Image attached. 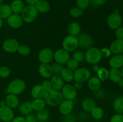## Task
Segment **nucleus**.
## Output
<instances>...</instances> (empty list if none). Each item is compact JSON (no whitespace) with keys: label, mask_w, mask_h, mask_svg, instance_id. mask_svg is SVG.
Wrapping results in <instances>:
<instances>
[{"label":"nucleus","mask_w":123,"mask_h":122,"mask_svg":"<svg viewBox=\"0 0 123 122\" xmlns=\"http://www.w3.org/2000/svg\"><path fill=\"white\" fill-rule=\"evenodd\" d=\"M43 98L46 102V105L50 106H59L61 102L64 100L61 91L52 88L45 92Z\"/></svg>","instance_id":"obj_1"},{"label":"nucleus","mask_w":123,"mask_h":122,"mask_svg":"<svg viewBox=\"0 0 123 122\" xmlns=\"http://www.w3.org/2000/svg\"><path fill=\"white\" fill-rule=\"evenodd\" d=\"M26 88V84L25 81L20 78H16L12 80L8 85V87L6 89V93H12V94L19 95L25 91Z\"/></svg>","instance_id":"obj_2"},{"label":"nucleus","mask_w":123,"mask_h":122,"mask_svg":"<svg viewBox=\"0 0 123 122\" xmlns=\"http://www.w3.org/2000/svg\"><path fill=\"white\" fill-rule=\"evenodd\" d=\"M102 58L100 50L96 47H92L87 49L85 53V60L92 65L100 63Z\"/></svg>","instance_id":"obj_3"},{"label":"nucleus","mask_w":123,"mask_h":122,"mask_svg":"<svg viewBox=\"0 0 123 122\" xmlns=\"http://www.w3.org/2000/svg\"><path fill=\"white\" fill-rule=\"evenodd\" d=\"M38 13L35 6L27 5L25 6L20 15L24 22L31 23L33 22L37 17Z\"/></svg>","instance_id":"obj_4"},{"label":"nucleus","mask_w":123,"mask_h":122,"mask_svg":"<svg viewBox=\"0 0 123 122\" xmlns=\"http://www.w3.org/2000/svg\"><path fill=\"white\" fill-rule=\"evenodd\" d=\"M62 49L69 53L73 52L79 47L78 37L68 35L63 39L62 42Z\"/></svg>","instance_id":"obj_5"},{"label":"nucleus","mask_w":123,"mask_h":122,"mask_svg":"<svg viewBox=\"0 0 123 122\" xmlns=\"http://www.w3.org/2000/svg\"><path fill=\"white\" fill-rule=\"evenodd\" d=\"M123 24V19L120 13L114 12L108 16L107 19V25L108 27L112 30L117 29L121 27Z\"/></svg>","instance_id":"obj_6"},{"label":"nucleus","mask_w":123,"mask_h":122,"mask_svg":"<svg viewBox=\"0 0 123 122\" xmlns=\"http://www.w3.org/2000/svg\"><path fill=\"white\" fill-rule=\"evenodd\" d=\"M91 77V71L90 69L84 67L78 68L74 71V81L83 83L87 81Z\"/></svg>","instance_id":"obj_7"},{"label":"nucleus","mask_w":123,"mask_h":122,"mask_svg":"<svg viewBox=\"0 0 123 122\" xmlns=\"http://www.w3.org/2000/svg\"><path fill=\"white\" fill-rule=\"evenodd\" d=\"M70 59L71 56L70 53L62 48L58 49L54 53V59L55 60V62L62 65H66Z\"/></svg>","instance_id":"obj_8"},{"label":"nucleus","mask_w":123,"mask_h":122,"mask_svg":"<svg viewBox=\"0 0 123 122\" xmlns=\"http://www.w3.org/2000/svg\"><path fill=\"white\" fill-rule=\"evenodd\" d=\"M54 51L50 48H43L38 52V61L41 63L49 64L54 60Z\"/></svg>","instance_id":"obj_9"},{"label":"nucleus","mask_w":123,"mask_h":122,"mask_svg":"<svg viewBox=\"0 0 123 122\" xmlns=\"http://www.w3.org/2000/svg\"><path fill=\"white\" fill-rule=\"evenodd\" d=\"M61 94L63 96L64 99L74 100L77 96V90L75 89L73 84L70 83L64 85L61 90Z\"/></svg>","instance_id":"obj_10"},{"label":"nucleus","mask_w":123,"mask_h":122,"mask_svg":"<svg viewBox=\"0 0 123 122\" xmlns=\"http://www.w3.org/2000/svg\"><path fill=\"white\" fill-rule=\"evenodd\" d=\"M79 46L84 49H90L93 47L94 40L92 37L90 35L86 33H80L78 37Z\"/></svg>","instance_id":"obj_11"},{"label":"nucleus","mask_w":123,"mask_h":122,"mask_svg":"<svg viewBox=\"0 0 123 122\" xmlns=\"http://www.w3.org/2000/svg\"><path fill=\"white\" fill-rule=\"evenodd\" d=\"M19 44L18 41L14 38H8L2 43V49L8 53L17 52Z\"/></svg>","instance_id":"obj_12"},{"label":"nucleus","mask_w":123,"mask_h":122,"mask_svg":"<svg viewBox=\"0 0 123 122\" xmlns=\"http://www.w3.org/2000/svg\"><path fill=\"white\" fill-rule=\"evenodd\" d=\"M15 117L13 109L6 105L0 106V120L3 122H11Z\"/></svg>","instance_id":"obj_13"},{"label":"nucleus","mask_w":123,"mask_h":122,"mask_svg":"<svg viewBox=\"0 0 123 122\" xmlns=\"http://www.w3.org/2000/svg\"><path fill=\"white\" fill-rule=\"evenodd\" d=\"M7 22L8 26L13 29L20 28L24 22L21 15L15 13H12L7 19Z\"/></svg>","instance_id":"obj_14"},{"label":"nucleus","mask_w":123,"mask_h":122,"mask_svg":"<svg viewBox=\"0 0 123 122\" xmlns=\"http://www.w3.org/2000/svg\"><path fill=\"white\" fill-rule=\"evenodd\" d=\"M58 106L60 113L63 116H66L72 113V111L74 109V103L73 100L64 99Z\"/></svg>","instance_id":"obj_15"},{"label":"nucleus","mask_w":123,"mask_h":122,"mask_svg":"<svg viewBox=\"0 0 123 122\" xmlns=\"http://www.w3.org/2000/svg\"><path fill=\"white\" fill-rule=\"evenodd\" d=\"M40 75L44 79H49L52 76L53 71L51 65L47 63H41L38 68Z\"/></svg>","instance_id":"obj_16"},{"label":"nucleus","mask_w":123,"mask_h":122,"mask_svg":"<svg viewBox=\"0 0 123 122\" xmlns=\"http://www.w3.org/2000/svg\"><path fill=\"white\" fill-rule=\"evenodd\" d=\"M5 100L6 102V105L12 109L17 108L20 104L19 98L18 95L8 93L6 95Z\"/></svg>","instance_id":"obj_17"},{"label":"nucleus","mask_w":123,"mask_h":122,"mask_svg":"<svg viewBox=\"0 0 123 122\" xmlns=\"http://www.w3.org/2000/svg\"><path fill=\"white\" fill-rule=\"evenodd\" d=\"M109 65L111 68L120 69L123 67V55H114L109 61Z\"/></svg>","instance_id":"obj_18"},{"label":"nucleus","mask_w":123,"mask_h":122,"mask_svg":"<svg viewBox=\"0 0 123 122\" xmlns=\"http://www.w3.org/2000/svg\"><path fill=\"white\" fill-rule=\"evenodd\" d=\"M111 51L114 55L123 53V39H116L112 42L109 47Z\"/></svg>","instance_id":"obj_19"},{"label":"nucleus","mask_w":123,"mask_h":122,"mask_svg":"<svg viewBox=\"0 0 123 122\" xmlns=\"http://www.w3.org/2000/svg\"><path fill=\"white\" fill-rule=\"evenodd\" d=\"M18 111L22 116H26L33 111L31 103L30 101H24L20 103L18 107Z\"/></svg>","instance_id":"obj_20"},{"label":"nucleus","mask_w":123,"mask_h":122,"mask_svg":"<svg viewBox=\"0 0 123 122\" xmlns=\"http://www.w3.org/2000/svg\"><path fill=\"white\" fill-rule=\"evenodd\" d=\"M102 81L97 77V76L91 77L87 81V86L89 89L91 91H97L101 88Z\"/></svg>","instance_id":"obj_21"},{"label":"nucleus","mask_w":123,"mask_h":122,"mask_svg":"<svg viewBox=\"0 0 123 122\" xmlns=\"http://www.w3.org/2000/svg\"><path fill=\"white\" fill-rule=\"evenodd\" d=\"M52 88L57 90H61L65 84V82L60 75H53L50 78Z\"/></svg>","instance_id":"obj_22"},{"label":"nucleus","mask_w":123,"mask_h":122,"mask_svg":"<svg viewBox=\"0 0 123 122\" xmlns=\"http://www.w3.org/2000/svg\"><path fill=\"white\" fill-rule=\"evenodd\" d=\"M44 93L45 90L40 84L35 85L31 90V96L33 99L43 98Z\"/></svg>","instance_id":"obj_23"},{"label":"nucleus","mask_w":123,"mask_h":122,"mask_svg":"<svg viewBox=\"0 0 123 122\" xmlns=\"http://www.w3.org/2000/svg\"><path fill=\"white\" fill-rule=\"evenodd\" d=\"M81 30L80 25L76 22H71L67 28V31L69 35L74 37H78L81 33Z\"/></svg>","instance_id":"obj_24"},{"label":"nucleus","mask_w":123,"mask_h":122,"mask_svg":"<svg viewBox=\"0 0 123 122\" xmlns=\"http://www.w3.org/2000/svg\"><path fill=\"white\" fill-rule=\"evenodd\" d=\"M60 76L65 83H70L74 80V71L70 70L67 67L64 68L60 73Z\"/></svg>","instance_id":"obj_25"},{"label":"nucleus","mask_w":123,"mask_h":122,"mask_svg":"<svg viewBox=\"0 0 123 122\" xmlns=\"http://www.w3.org/2000/svg\"><path fill=\"white\" fill-rule=\"evenodd\" d=\"M10 6L13 13L19 14H21L25 6L22 0H13Z\"/></svg>","instance_id":"obj_26"},{"label":"nucleus","mask_w":123,"mask_h":122,"mask_svg":"<svg viewBox=\"0 0 123 122\" xmlns=\"http://www.w3.org/2000/svg\"><path fill=\"white\" fill-rule=\"evenodd\" d=\"M38 13H46L49 11L50 8V5L46 0H39L35 5Z\"/></svg>","instance_id":"obj_27"},{"label":"nucleus","mask_w":123,"mask_h":122,"mask_svg":"<svg viewBox=\"0 0 123 122\" xmlns=\"http://www.w3.org/2000/svg\"><path fill=\"white\" fill-rule=\"evenodd\" d=\"M82 108L84 111L90 112L96 106V102L91 98H86L82 102Z\"/></svg>","instance_id":"obj_28"},{"label":"nucleus","mask_w":123,"mask_h":122,"mask_svg":"<svg viewBox=\"0 0 123 122\" xmlns=\"http://www.w3.org/2000/svg\"><path fill=\"white\" fill-rule=\"evenodd\" d=\"M12 13L13 12L10 5L7 4L0 5V18L1 19H7Z\"/></svg>","instance_id":"obj_29"},{"label":"nucleus","mask_w":123,"mask_h":122,"mask_svg":"<svg viewBox=\"0 0 123 122\" xmlns=\"http://www.w3.org/2000/svg\"><path fill=\"white\" fill-rule=\"evenodd\" d=\"M109 78L112 82L114 83H118L120 80L122 78L120 69L111 68L109 71Z\"/></svg>","instance_id":"obj_30"},{"label":"nucleus","mask_w":123,"mask_h":122,"mask_svg":"<svg viewBox=\"0 0 123 122\" xmlns=\"http://www.w3.org/2000/svg\"><path fill=\"white\" fill-rule=\"evenodd\" d=\"M31 103L33 111H36L37 112L44 109L46 106V102L44 101L43 98L34 99V100L31 102Z\"/></svg>","instance_id":"obj_31"},{"label":"nucleus","mask_w":123,"mask_h":122,"mask_svg":"<svg viewBox=\"0 0 123 122\" xmlns=\"http://www.w3.org/2000/svg\"><path fill=\"white\" fill-rule=\"evenodd\" d=\"M114 111L118 114H123V96H120L115 99L113 104Z\"/></svg>","instance_id":"obj_32"},{"label":"nucleus","mask_w":123,"mask_h":122,"mask_svg":"<svg viewBox=\"0 0 123 122\" xmlns=\"http://www.w3.org/2000/svg\"><path fill=\"white\" fill-rule=\"evenodd\" d=\"M91 113V116L96 120H100L102 118H103L104 116L105 112L103 109L99 106H97L94 108L93 110L90 112Z\"/></svg>","instance_id":"obj_33"},{"label":"nucleus","mask_w":123,"mask_h":122,"mask_svg":"<svg viewBox=\"0 0 123 122\" xmlns=\"http://www.w3.org/2000/svg\"><path fill=\"white\" fill-rule=\"evenodd\" d=\"M36 116L38 122H46V121L49 119V117H50V113L48 110L44 108L40 111H37Z\"/></svg>","instance_id":"obj_34"},{"label":"nucleus","mask_w":123,"mask_h":122,"mask_svg":"<svg viewBox=\"0 0 123 122\" xmlns=\"http://www.w3.org/2000/svg\"><path fill=\"white\" fill-rule=\"evenodd\" d=\"M97 76L101 81H106L109 79V70L107 68L102 67L100 68L98 71L97 72Z\"/></svg>","instance_id":"obj_35"},{"label":"nucleus","mask_w":123,"mask_h":122,"mask_svg":"<svg viewBox=\"0 0 123 122\" xmlns=\"http://www.w3.org/2000/svg\"><path fill=\"white\" fill-rule=\"evenodd\" d=\"M72 59L79 63H82L85 61V53L82 50H75L72 55Z\"/></svg>","instance_id":"obj_36"},{"label":"nucleus","mask_w":123,"mask_h":122,"mask_svg":"<svg viewBox=\"0 0 123 122\" xmlns=\"http://www.w3.org/2000/svg\"><path fill=\"white\" fill-rule=\"evenodd\" d=\"M17 52L21 56H26L30 55L31 52V49L28 45L21 44V45H19Z\"/></svg>","instance_id":"obj_37"},{"label":"nucleus","mask_w":123,"mask_h":122,"mask_svg":"<svg viewBox=\"0 0 123 122\" xmlns=\"http://www.w3.org/2000/svg\"><path fill=\"white\" fill-rule=\"evenodd\" d=\"M70 15L73 18H76V19H78V18L82 16L84 14V11L80 9L79 8H78V7H72L70 10Z\"/></svg>","instance_id":"obj_38"},{"label":"nucleus","mask_w":123,"mask_h":122,"mask_svg":"<svg viewBox=\"0 0 123 122\" xmlns=\"http://www.w3.org/2000/svg\"><path fill=\"white\" fill-rule=\"evenodd\" d=\"M90 0H76V7L85 11L90 7Z\"/></svg>","instance_id":"obj_39"},{"label":"nucleus","mask_w":123,"mask_h":122,"mask_svg":"<svg viewBox=\"0 0 123 122\" xmlns=\"http://www.w3.org/2000/svg\"><path fill=\"white\" fill-rule=\"evenodd\" d=\"M79 62H77L76 61H75L73 59L71 58L69 61L67 62V63H66V66H67V68H68L70 70L74 71L75 70H76L78 68H79Z\"/></svg>","instance_id":"obj_40"},{"label":"nucleus","mask_w":123,"mask_h":122,"mask_svg":"<svg viewBox=\"0 0 123 122\" xmlns=\"http://www.w3.org/2000/svg\"><path fill=\"white\" fill-rule=\"evenodd\" d=\"M50 65H51L52 69L53 74L54 75H60L61 71L64 68L63 65L58 63H56V62H54Z\"/></svg>","instance_id":"obj_41"},{"label":"nucleus","mask_w":123,"mask_h":122,"mask_svg":"<svg viewBox=\"0 0 123 122\" xmlns=\"http://www.w3.org/2000/svg\"><path fill=\"white\" fill-rule=\"evenodd\" d=\"M10 69L6 66H2L0 67V77L2 78H6L10 75Z\"/></svg>","instance_id":"obj_42"},{"label":"nucleus","mask_w":123,"mask_h":122,"mask_svg":"<svg viewBox=\"0 0 123 122\" xmlns=\"http://www.w3.org/2000/svg\"><path fill=\"white\" fill-rule=\"evenodd\" d=\"M110 122H123V114L118 113L115 114L111 118Z\"/></svg>","instance_id":"obj_43"},{"label":"nucleus","mask_w":123,"mask_h":122,"mask_svg":"<svg viewBox=\"0 0 123 122\" xmlns=\"http://www.w3.org/2000/svg\"><path fill=\"white\" fill-rule=\"evenodd\" d=\"M100 53L102 57H105V58H108V57H110L112 55V53L109 48L107 47H104L101 49Z\"/></svg>","instance_id":"obj_44"},{"label":"nucleus","mask_w":123,"mask_h":122,"mask_svg":"<svg viewBox=\"0 0 123 122\" xmlns=\"http://www.w3.org/2000/svg\"><path fill=\"white\" fill-rule=\"evenodd\" d=\"M63 118V122H76V118L75 116L73 114L71 113L70 114L66 115V116H64Z\"/></svg>","instance_id":"obj_45"},{"label":"nucleus","mask_w":123,"mask_h":122,"mask_svg":"<svg viewBox=\"0 0 123 122\" xmlns=\"http://www.w3.org/2000/svg\"><path fill=\"white\" fill-rule=\"evenodd\" d=\"M43 87V88L44 89V90H45V92L49 90L50 89H52V85L51 83H50V80H48V79H46L45 80L42 82V83L41 84Z\"/></svg>","instance_id":"obj_46"},{"label":"nucleus","mask_w":123,"mask_h":122,"mask_svg":"<svg viewBox=\"0 0 123 122\" xmlns=\"http://www.w3.org/2000/svg\"><path fill=\"white\" fill-rule=\"evenodd\" d=\"M25 122H38V120H37V117L36 115L33 114H30L27 115L25 117Z\"/></svg>","instance_id":"obj_47"},{"label":"nucleus","mask_w":123,"mask_h":122,"mask_svg":"<svg viewBox=\"0 0 123 122\" xmlns=\"http://www.w3.org/2000/svg\"><path fill=\"white\" fill-rule=\"evenodd\" d=\"M115 31V35L117 39H123V27L121 26Z\"/></svg>","instance_id":"obj_48"},{"label":"nucleus","mask_w":123,"mask_h":122,"mask_svg":"<svg viewBox=\"0 0 123 122\" xmlns=\"http://www.w3.org/2000/svg\"><path fill=\"white\" fill-rule=\"evenodd\" d=\"M11 122H25V117L22 116H16L13 118Z\"/></svg>","instance_id":"obj_49"},{"label":"nucleus","mask_w":123,"mask_h":122,"mask_svg":"<svg viewBox=\"0 0 123 122\" xmlns=\"http://www.w3.org/2000/svg\"><path fill=\"white\" fill-rule=\"evenodd\" d=\"M73 86L75 88V89L77 91L80 90V89L82 87V83L80 82H77V81H74V84H73Z\"/></svg>","instance_id":"obj_50"},{"label":"nucleus","mask_w":123,"mask_h":122,"mask_svg":"<svg viewBox=\"0 0 123 122\" xmlns=\"http://www.w3.org/2000/svg\"><path fill=\"white\" fill-rule=\"evenodd\" d=\"M90 6L92 7V8H97L98 7H99L98 4V1L97 0H90Z\"/></svg>","instance_id":"obj_51"},{"label":"nucleus","mask_w":123,"mask_h":122,"mask_svg":"<svg viewBox=\"0 0 123 122\" xmlns=\"http://www.w3.org/2000/svg\"><path fill=\"white\" fill-rule=\"evenodd\" d=\"M38 1L39 0H25L27 4L31 5V6H35L38 2Z\"/></svg>","instance_id":"obj_52"},{"label":"nucleus","mask_w":123,"mask_h":122,"mask_svg":"<svg viewBox=\"0 0 123 122\" xmlns=\"http://www.w3.org/2000/svg\"><path fill=\"white\" fill-rule=\"evenodd\" d=\"M99 68H100V67H99V66L98 65V64L93 65H92V69L94 72H97L98 71V69H99Z\"/></svg>","instance_id":"obj_53"},{"label":"nucleus","mask_w":123,"mask_h":122,"mask_svg":"<svg viewBox=\"0 0 123 122\" xmlns=\"http://www.w3.org/2000/svg\"><path fill=\"white\" fill-rule=\"evenodd\" d=\"M106 1L107 0H97L98 6H103V5H104L106 3Z\"/></svg>","instance_id":"obj_54"},{"label":"nucleus","mask_w":123,"mask_h":122,"mask_svg":"<svg viewBox=\"0 0 123 122\" xmlns=\"http://www.w3.org/2000/svg\"><path fill=\"white\" fill-rule=\"evenodd\" d=\"M6 105V102L5 100V99L4 100H2L0 101V106H4Z\"/></svg>","instance_id":"obj_55"},{"label":"nucleus","mask_w":123,"mask_h":122,"mask_svg":"<svg viewBox=\"0 0 123 122\" xmlns=\"http://www.w3.org/2000/svg\"><path fill=\"white\" fill-rule=\"evenodd\" d=\"M118 84L119 86H120L121 88L123 89V78L121 79V80H120V81L118 83Z\"/></svg>","instance_id":"obj_56"},{"label":"nucleus","mask_w":123,"mask_h":122,"mask_svg":"<svg viewBox=\"0 0 123 122\" xmlns=\"http://www.w3.org/2000/svg\"><path fill=\"white\" fill-rule=\"evenodd\" d=\"M2 25H3V20L0 18V29L2 27Z\"/></svg>","instance_id":"obj_57"},{"label":"nucleus","mask_w":123,"mask_h":122,"mask_svg":"<svg viewBox=\"0 0 123 122\" xmlns=\"http://www.w3.org/2000/svg\"><path fill=\"white\" fill-rule=\"evenodd\" d=\"M121 71V76H122V78H123V67L121 68V69L120 70Z\"/></svg>","instance_id":"obj_58"},{"label":"nucleus","mask_w":123,"mask_h":122,"mask_svg":"<svg viewBox=\"0 0 123 122\" xmlns=\"http://www.w3.org/2000/svg\"><path fill=\"white\" fill-rule=\"evenodd\" d=\"M3 1H4V0H0V5L2 4H3Z\"/></svg>","instance_id":"obj_59"},{"label":"nucleus","mask_w":123,"mask_h":122,"mask_svg":"<svg viewBox=\"0 0 123 122\" xmlns=\"http://www.w3.org/2000/svg\"></svg>","instance_id":"obj_60"},{"label":"nucleus","mask_w":123,"mask_h":122,"mask_svg":"<svg viewBox=\"0 0 123 122\" xmlns=\"http://www.w3.org/2000/svg\"></svg>","instance_id":"obj_61"},{"label":"nucleus","mask_w":123,"mask_h":122,"mask_svg":"<svg viewBox=\"0 0 123 122\" xmlns=\"http://www.w3.org/2000/svg\"></svg>","instance_id":"obj_62"},{"label":"nucleus","mask_w":123,"mask_h":122,"mask_svg":"<svg viewBox=\"0 0 123 122\" xmlns=\"http://www.w3.org/2000/svg\"></svg>","instance_id":"obj_63"}]
</instances>
